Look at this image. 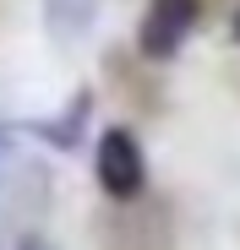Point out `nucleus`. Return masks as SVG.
I'll return each mask as SVG.
<instances>
[{
  "label": "nucleus",
  "instance_id": "obj_1",
  "mask_svg": "<svg viewBox=\"0 0 240 250\" xmlns=\"http://www.w3.org/2000/svg\"><path fill=\"white\" fill-rule=\"evenodd\" d=\"M93 174H98L104 196H115V201L142 196V185H147V152H142V142L126 131V125H109V131L98 136Z\"/></svg>",
  "mask_w": 240,
  "mask_h": 250
},
{
  "label": "nucleus",
  "instance_id": "obj_2",
  "mask_svg": "<svg viewBox=\"0 0 240 250\" xmlns=\"http://www.w3.org/2000/svg\"><path fill=\"white\" fill-rule=\"evenodd\" d=\"M191 27H196V0H153L137 27V49L147 60H175Z\"/></svg>",
  "mask_w": 240,
  "mask_h": 250
},
{
  "label": "nucleus",
  "instance_id": "obj_3",
  "mask_svg": "<svg viewBox=\"0 0 240 250\" xmlns=\"http://www.w3.org/2000/svg\"><path fill=\"white\" fill-rule=\"evenodd\" d=\"M88 114H93V93L82 87V93H71V104H66L55 120H44V125H38V136H44V142H55V147H76V142H82L76 131L88 125Z\"/></svg>",
  "mask_w": 240,
  "mask_h": 250
},
{
  "label": "nucleus",
  "instance_id": "obj_4",
  "mask_svg": "<svg viewBox=\"0 0 240 250\" xmlns=\"http://www.w3.org/2000/svg\"><path fill=\"white\" fill-rule=\"evenodd\" d=\"M17 250H55V245H49V239H44V234H27V239H22V245H17Z\"/></svg>",
  "mask_w": 240,
  "mask_h": 250
},
{
  "label": "nucleus",
  "instance_id": "obj_5",
  "mask_svg": "<svg viewBox=\"0 0 240 250\" xmlns=\"http://www.w3.org/2000/svg\"><path fill=\"white\" fill-rule=\"evenodd\" d=\"M235 38H240V11H235Z\"/></svg>",
  "mask_w": 240,
  "mask_h": 250
}]
</instances>
